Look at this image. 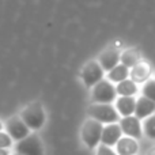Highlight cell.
<instances>
[{"instance_id":"cell-3","label":"cell","mask_w":155,"mask_h":155,"mask_svg":"<svg viewBox=\"0 0 155 155\" xmlns=\"http://www.w3.org/2000/svg\"><path fill=\"white\" fill-rule=\"evenodd\" d=\"M102 131H104V125L101 123L93 118H87L80 129V136H82L83 143L88 148H97L101 144Z\"/></svg>"},{"instance_id":"cell-26","label":"cell","mask_w":155,"mask_h":155,"mask_svg":"<svg viewBox=\"0 0 155 155\" xmlns=\"http://www.w3.org/2000/svg\"><path fill=\"white\" fill-rule=\"evenodd\" d=\"M154 80H155V78H154Z\"/></svg>"},{"instance_id":"cell-19","label":"cell","mask_w":155,"mask_h":155,"mask_svg":"<svg viewBox=\"0 0 155 155\" xmlns=\"http://www.w3.org/2000/svg\"><path fill=\"white\" fill-rule=\"evenodd\" d=\"M142 94H143V97H146V98H148L153 102H155V80L154 79L147 80V82L143 84Z\"/></svg>"},{"instance_id":"cell-8","label":"cell","mask_w":155,"mask_h":155,"mask_svg":"<svg viewBox=\"0 0 155 155\" xmlns=\"http://www.w3.org/2000/svg\"><path fill=\"white\" fill-rule=\"evenodd\" d=\"M5 131L10 135V137L12 140L21 142L25 137H27L30 135V129L27 128V125L23 123V120L21 118V116H14L5 123Z\"/></svg>"},{"instance_id":"cell-9","label":"cell","mask_w":155,"mask_h":155,"mask_svg":"<svg viewBox=\"0 0 155 155\" xmlns=\"http://www.w3.org/2000/svg\"><path fill=\"white\" fill-rule=\"evenodd\" d=\"M120 56L121 52L118 49H116L114 46H109L105 51H102L98 56L97 61L99 63V65L102 67V70L105 72H110L113 68H116L120 64Z\"/></svg>"},{"instance_id":"cell-22","label":"cell","mask_w":155,"mask_h":155,"mask_svg":"<svg viewBox=\"0 0 155 155\" xmlns=\"http://www.w3.org/2000/svg\"><path fill=\"white\" fill-rule=\"evenodd\" d=\"M0 155H10V151L8 150H0Z\"/></svg>"},{"instance_id":"cell-20","label":"cell","mask_w":155,"mask_h":155,"mask_svg":"<svg viewBox=\"0 0 155 155\" xmlns=\"http://www.w3.org/2000/svg\"><path fill=\"white\" fill-rule=\"evenodd\" d=\"M12 146V139L7 132H0V150H8Z\"/></svg>"},{"instance_id":"cell-24","label":"cell","mask_w":155,"mask_h":155,"mask_svg":"<svg viewBox=\"0 0 155 155\" xmlns=\"http://www.w3.org/2000/svg\"><path fill=\"white\" fill-rule=\"evenodd\" d=\"M3 128H4V125H3L2 120H0V132H3Z\"/></svg>"},{"instance_id":"cell-17","label":"cell","mask_w":155,"mask_h":155,"mask_svg":"<svg viewBox=\"0 0 155 155\" xmlns=\"http://www.w3.org/2000/svg\"><path fill=\"white\" fill-rule=\"evenodd\" d=\"M129 72H131L129 68H127L125 65H123V64H118L117 67L113 68L110 72H107V80L118 84V83L129 79Z\"/></svg>"},{"instance_id":"cell-1","label":"cell","mask_w":155,"mask_h":155,"mask_svg":"<svg viewBox=\"0 0 155 155\" xmlns=\"http://www.w3.org/2000/svg\"><path fill=\"white\" fill-rule=\"evenodd\" d=\"M87 114L90 116V118L97 120L102 125L117 124L121 120L116 107L110 104H91L87 109Z\"/></svg>"},{"instance_id":"cell-16","label":"cell","mask_w":155,"mask_h":155,"mask_svg":"<svg viewBox=\"0 0 155 155\" xmlns=\"http://www.w3.org/2000/svg\"><path fill=\"white\" fill-rule=\"evenodd\" d=\"M116 93L117 97H135L139 93V86L134 80L127 79L116 86Z\"/></svg>"},{"instance_id":"cell-12","label":"cell","mask_w":155,"mask_h":155,"mask_svg":"<svg viewBox=\"0 0 155 155\" xmlns=\"http://www.w3.org/2000/svg\"><path fill=\"white\" fill-rule=\"evenodd\" d=\"M142 61H143V53L139 48H136V46L124 49V51L121 52L120 64L125 65V67L129 68V70H132L134 67H136V65Z\"/></svg>"},{"instance_id":"cell-21","label":"cell","mask_w":155,"mask_h":155,"mask_svg":"<svg viewBox=\"0 0 155 155\" xmlns=\"http://www.w3.org/2000/svg\"><path fill=\"white\" fill-rule=\"evenodd\" d=\"M95 155H117V153H116V150H113V148L106 147V146H104V144H99L98 147H97Z\"/></svg>"},{"instance_id":"cell-6","label":"cell","mask_w":155,"mask_h":155,"mask_svg":"<svg viewBox=\"0 0 155 155\" xmlns=\"http://www.w3.org/2000/svg\"><path fill=\"white\" fill-rule=\"evenodd\" d=\"M15 151L19 155H44V146L37 134H30L23 140L16 143Z\"/></svg>"},{"instance_id":"cell-4","label":"cell","mask_w":155,"mask_h":155,"mask_svg":"<svg viewBox=\"0 0 155 155\" xmlns=\"http://www.w3.org/2000/svg\"><path fill=\"white\" fill-rule=\"evenodd\" d=\"M91 98L93 104H110L116 102L117 93H116V86L107 79H104L91 88Z\"/></svg>"},{"instance_id":"cell-7","label":"cell","mask_w":155,"mask_h":155,"mask_svg":"<svg viewBox=\"0 0 155 155\" xmlns=\"http://www.w3.org/2000/svg\"><path fill=\"white\" fill-rule=\"evenodd\" d=\"M120 127L121 131H123L124 136L132 137L135 140H139L143 137V124L135 116H129V117H123L120 120Z\"/></svg>"},{"instance_id":"cell-23","label":"cell","mask_w":155,"mask_h":155,"mask_svg":"<svg viewBox=\"0 0 155 155\" xmlns=\"http://www.w3.org/2000/svg\"><path fill=\"white\" fill-rule=\"evenodd\" d=\"M147 155H155V147H153V148H151V150H148Z\"/></svg>"},{"instance_id":"cell-13","label":"cell","mask_w":155,"mask_h":155,"mask_svg":"<svg viewBox=\"0 0 155 155\" xmlns=\"http://www.w3.org/2000/svg\"><path fill=\"white\" fill-rule=\"evenodd\" d=\"M155 114V102L151 99L146 98V97H139L136 98V107H135V117L139 120H147Z\"/></svg>"},{"instance_id":"cell-2","label":"cell","mask_w":155,"mask_h":155,"mask_svg":"<svg viewBox=\"0 0 155 155\" xmlns=\"http://www.w3.org/2000/svg\"><path fill=\"white\" fill-rule=\"evenodd\" d=\"M21 118L30 131H37L42 128L46 120L44 106L40 102H31L21 112Z\"/></svg>"},{"instance_id":"cell-15","label":"cell","mask_w":155,"mask_h":155,"mask_svg":"<svg viewBox=\"0 0 155 155\" xmlns=\"http://www.w3.org/2000/svg\"><path fill=\"white\" fill-rule=\"evenodd\" d=\"M139 151V143L137 140L128 136H123L116 144V153L117 155H136Z\"/></svg>"},{"instance_id":"cell-14","label":"cell","mask_w":155,"mask_h":155,"mask_svg":"<svg viewBox=\"0 0 155 155\" xmlns=\"http://www.w3.org/2000/svg\"><path fill=\"white\" fill-rule=\"evenodd\" d=\"M114 107L121 118L135 116L136 98L135 97H117V99L114 102Z\"/></svg>"},{"instance_id":"cell-25","label":"cell","mask_w":155,"mask_h":155,"mask_svg":"<svg viewBox=\"0 0 155 155\" xmlns=\"http://www.w3.org/2000/svg\"><path fill=\"white\" fill-rule=\"evenodd\" d=\"M14 155H19V154H14Z\"/></svg>"},{"instance_id":"cell-18","label":"cell","mask_w":155,"mask_h":155,"mask_svg":"<svg viewBox=\"0 0 155 155\" xmlns=\"http://www.w3.org/2000/svg\"><path fill=\"white\" fill-rule=\"evenodd\" d=\"M143 134L148 137V139L155 140V114L148 117L143 123Z\"/></svg>"},{"instance_id":"cell-10","label":"cell","mask_w":155,"mask_h":155,"mask_svg":"<svg viewBox=\"0 0 155 155\" xmlns=\"http://www.w3.org/2000/svg\"><path fill=\"white\" fill-rule=\"evenodd\" d=\"M123 131H121L120 124H109V125H104V131H102L101 137V144L106 146V147L113 148L118 143V140L123 137Z\"/></svg>"},{"instance_id":"cell-11","label":"cell","mask_w":155,"mask_h":155,"mask_svg":"<svg viewBox=\"0 0 155 155\" xmlns=\"http://www.w3.org/2000/svg\"><path fill=\"white\" fill-rule=\"evenodd\" d=\"M151 75H153V65L148 61L143 60L142 63L134 67L129 72V79L134 80L136 84H144L147 80L151 79Z\"/></svg>"},{"instance_id":"cell-5","label":"cell","mask_w":155,"mask_h":155,"mask_svg":"<svg viewBox=\"0 0 155 155\" xmlns=\"http://www.w3.org/2000/svg\"><path fill=\"white\" fill-rule=\"evenodd\" d=\"M104 76L105 71L102 70V67L99 65V63L97 60L87 61L84 64V67L82 68V72H80V78H82L83 83L88 88H93L101 80H104Z\"/></svg>"}]
</instances>
